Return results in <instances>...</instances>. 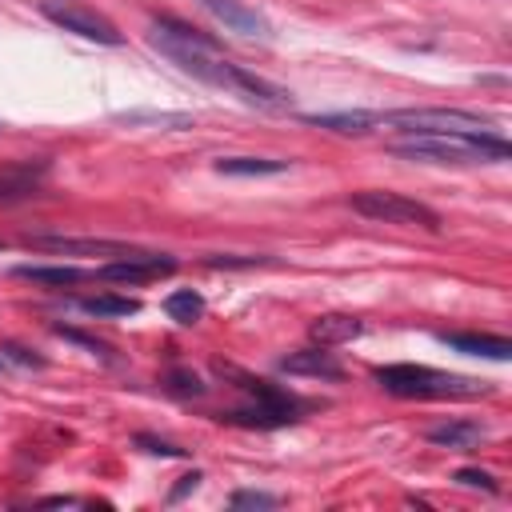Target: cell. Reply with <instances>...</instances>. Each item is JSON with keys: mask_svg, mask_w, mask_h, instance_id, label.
<instances>
[{"mask_svg": "<svg viewBox=\"0 0 512 512\" xmlns=\"http://www.w3.org/2000/svg\"><path fill=\"white\" fill-rule=\"evenodd\" d=\"M308 332H312V340H316V344H324V348H336V344H348V340H356V336L364 332V324H360L356 316H340V312H328V316H316Z\"/></svg>", "mask_w": 512, "mask_h": 512, "instance_id": "14", "label": "cell"}, {"mask_svg": "<svg viewBox=\"0 0 512 512\" xmlns=\"http://www.w3.org/2000/svg\"><path fill=\"white\" fill-rule=\"evenodd\" d=\"M228 504H232V508H276L280 500H276L272 492H236Z\"/></svg>", "mask_w": 512, "mask_h": 512, "instance_id": "24", "label": "cell"}, {"mask_svg": "<svg viewBox=\"0 0 512 512\" xmlns=\"http://www.w3.org/2000/svg\"><path fill=\"white\" fill-rule=\"evenodd\" d=\"M116 120H124V124H152V128H172V132H180V128H192V116H184V112H148V108H136V112H120Z\"/></svg>", "mask_w": 512, "mask_h": 512, "instance_id": "20", "label": "cell"}, {"mask_svg": "<svg viewBox=\"0 0 512 512\" xmlns=\"http://www.w3.org/2000/svg\"><path fill=\"white\" fill-rule=\"evenodd\" d=\"M164 312H168V320H176V324H200V316H204V296H200L196 288H176V292L164 296Z\"/></svg>", "mask_w": 512, "mask_h": 512, "instance_id": "18", "label": "cell"}, {"mask_svg": "<svg viewBox=\"0 0 512 512\" xmlns=\"http://www.w3.org/2000/svg\"><path fill=\"white\" fill-rule=\"evenodd\" d=\"M448 348L456 352H468V356H484V360H508L512 356V344L504 336H476V332H444L440 336Z\"/></svg>", "mask_w": 512, "mask_h": 512, "instance_id": "13", "label": "cell"}, {"mask_svg": "<svg viewBox=\"0 0 512 512\" xmlns=\"http://www.w3.org/2000/svg\"><path fill=\"white\" fill-rule=\"evenodd\" d=\"M32 188H36V176L32 172H8V176H0V200H20Z\"/></svg>", "mask_w": 512, "mask_h": 512, "instance_id": "21", "label": "cell"}, {"mask_svg": "<svg viewBox=\"0 0 512 512\" xmlns=\"http://www.w3.org/2000/svg\"><path fill=\"white\" fill-rule=\"evenodd\" d=\"M376 384L392 396H408V400H464V396H488L484 380L472 376H456V372H436L424 364H388L376 368Z\"/></svg>", "mask_w": 512, "mask_h": 512, "instance_id": "3", "label": "cell"}, {"mask_svg": "<svg viewBox=\"0 0 512 512\" xmlns=\"http://www.w3.org/2000/svg\"><path fill=\"white\" fill-rule=\"evenodd\" d=\"M304 124H316V128H328V132H344V136H364L372 128H380V112H308Z\"/></svg>", "mask_w": 512, "mask_h": 512, "instance_id": "12", "label": "cell"}, {"mask_svg": "<svg viewBox=\"0 0 512 512\" xmlns=\"http://www.w3.org/2000/svg\"><path fill=\"white\" fill-rule=\"evenodd\" d=\"M280 368L292 372V376H316V380H340V376H344V364H340L324 344L288 352V356L280 360Z\"/></svg>", "mask_w": 512, "mask_h": 512, "instance_id": "10", "label": "cell"}, {"mask_svg": "<svg viewBox=\"0 0 512 512\" xmlns=\"http://www.w3.org/2000/svg\"><path fill=\"white\" fill-rule=\"evenodd\" d=\"M216 172H224V176H276V172H288V160H272V156H220Z\"/></svg>", "mask_w": 512, "mask_h": 512, "instance_id": "16", "label": "cell"}, {"mask_svg": "<svg viewBox=\"0 0 512 512\" xmlns=\"http://www.w3.org/2000/svg\"><path fill=\"white\" fill-rule=\"evenodd\" d=\"M196 480H200V472H188V476H180V484L172 488V500H180L188 488H196Z\"/></svg>", "mask_w": 512, "mask_h": 512, "instance_id": "27", "label": "cell"}, {"mask_svg": "<svg viewBox=\"0 0 512 512\" xmlns=\"http://www.w3.org/2000/svg\"><path fill=\"white\" fill-rule=\"evenodd\" d=\"M40 12H44L56 28H64V32H72V36H80V40L108 44V48L124 44L120 28H116L108 16H100L96 8H84V4H72V0H44Z\"/></svg>", "mask_w": 512, "mask_h": 512, "instance_id": "6", "label": "cell"}, {"mask_svg": "<svg viewBox=\"0 0 512 512\" xmlns=\"http://www.w3.org/2000/svg\"><path fill=\"white\" fill-rule=\"evenodd\" d=\"M0 128H4V124H0Z\"/></svg>", "mask_w": 512, "mask_h": 512, "instance_id": "29", "label": "cell"}, {"mask_svg": "<svg viewBox=\"0 0 512 512\" xmlns=\"http://www.w3.org/2000/svg\"><path fill=\"white\" fill-rule=\"evenodd\" d=\"M176 272V260L168 252H128V256H116L108 264L96 268L100 280H112V284H144V280H156V276H172Z\"/></svg>", "mask_w": 512, "mask_h": 512, "instance_id": "7", "label": "cell"}, {"mask_svg": "<svg viewBox=\"0 0 512 512\" xmlns=\"http://www.w3.org/2000/svg\"><path fill=\"white\" fill-rule=\"evenodd\" d=\"M16 276L36 280V284H56V288L88 280V272H84V268H72V264H20V268H16Z\"/></svg>", "mask_w": 512, "mask_h": 512, "instance_id": "17", "label": "cell"}, {"mask_svg": "<svg viewBox=\"0 0 512 512\" xmlns=\"http://www.w3.org/2000/svg\"><path fill=\"white\" fill-rule=\"evenodd\" d=\"M396 156L416 164H496L512 156V144L500 132L484 136H408L392 144Z\"/></svg>", "mask_w": 512, "mask_h": 512, "instance_id": "2", "label": "cell"}, {"mask_svg": "<svg viewBox=\"0 0 512 512\" xmlns=\"http://www.w3.org/2000/svg\"><path fill=\"white\" fill-rule=\"evenodd\" d=\"M4 352H8L16 364H24V368H44V356H36V352H28V348H16V344H8Z\"/></svg>", "mask_w": 512, "mask_h": 512, "instance_id": "26", "label": "cell"}, {"mask_svg": "<svg viewBox=\"0 0 512 512\" xmlns=\"http://www.w3.org/2000/svg\"><path fill=\"white\" fill-rule=\"evenodd\" d=\"M380 128H400L408 136H484L496 132L492 120L464 108H396L380 112Z\"/></svg>", "mask_w": 512, "mask_h": 512, "instance_id": "4", "label": "cell"}, {"mask_svg": "<svg viewBox=\"0 0 512 512\" xmlns=\"http://www.w3.org/2000/svg\"><path fill=\"white\" fill-rule=\"evenodd\" d=\"M204 12H212L224 28L240 32V36H252V40H272V24L244 0H196Z\"/></svg>", "mask_w": 512, "mask_h": 512, "instance_id": "9", "label": "cell"}, {"mask_svg": "<svg viewBox=\"0 0 512 512\" xmlns=\"http://www.w3.org/2000/svg\"><path fill=\"white\" fill-rule=\"evenodd\" d=\"M348 204H352V212H360V216H368V220H380V224L440 228V216H436L428 204H420V200H412V196H404V192L364 188V192H352V196H348Z\"/></svg>", "mask_w": 512, "mask_h": 512, "instance_id": "5", "label": "cell"}, {"mask_svg": "<svg viewBox=\"0 0 512 512\" xmlns=\"http://www.w3.org/2000/svg\"><path fill=\"white\" fill-rule=\"evenodd\" d=\"M80 312H88V316H136V312H140V300H136V296L104 292V296L80 300Z\"/></svg>", "mask_w": 512, "mask_h": 512, "instance_id": "19", "label": "cell"}, {"mask_svg": "<svg viewBox=\"0 0 512 512\" xmlns=\"http://www.w3.org/2000/svg\"><path fill=\"white\" fill-rule=\"evenodd\" d=\"M168 388H172L176 396H200V392H204V384H200L196 372H172V376H168Z\"/></svg>", "mask_w": 512, "mask_h": 512, "instance_id": "22", "label": "cell"}, {"mask_svg": "<svg viewBox=\"0 0 512 512\" xmlns=\"http://www.w3.org/2000/svg\"><path fill=\"white\" fill-rule=\"evenodd\" d=\"M136 444H140L144 452H152V456H184V448H176V444H168V440H156V436H136Z\"/></svg>", "mask_w": 512, "mask_h": 512, "instance_id": "25", "label": "cell"}, {"mask_svg": "<svg viewBox=\"0 0 512 512\" xmlns=\"http://www.w3.org/2000/svg\"><path fill=\"white\" fill-rule=\"evenodd\" d=\"M148 40H152L156 52H164L188 76H196V80H204L212 88H224L228 96H240L248 108H264V112H288L292 108V96L284 88H276L264 76L248 72L244 64L228 60L224 48L208 32H200V28H192V24L176 20V16H152Z\"/></svg>", "mask_w": 512, "mask_h": 512, "instance_id": "1", "label": "cell"}, {"mask_svg": "<svg viewBox=\"0 0 512 512\" xmlns=\"http://www.w3.org/2000/svg\"><path fill=\"white\" fill-rule=\"evenodd\" d=\"M484 436H488V428L476 424V420H444V424L428 428V440L448 448V452H472Z\"/></svg>", "mask_w": 512, "mask_h": 512, "instance_id": "11", "label": "cell"}, {"mask_svg": "<svg viewBox=\"0 0 512 512\" xmlns=\"http://www.w3.org/2000/svg\"><path fill=\"white\" fill-rule=\"evenodd\" d=\"M28 248H40V252H56V256H128L136 252L132 244L124 240H100V236H48V232H36L24 240Z\"/></svg>", "mask_w": 512, "mask_h": 512, "instance_id": "8", "label": "cell"}, {"mask_svg": "<svg viewBox=\"0 0 512 512\" xmlns=\"http://www.w3.org/2000/svg\"><path fill=\"white\" fill-rule=\"evenodd\" d=\"M0 368H4V356H0Z\"/></svg>", "mask_w": 512, "mask_h": 512, "instance_id": "28", "label": "cell"}, {"mask_svg": "<svg viewBox=\"0 0 512 512\" xmlns=\"http://www.w3.org/2000/svg\"><path fill=\"white\" fill-rule=\"evenodd\" d=\"M456 484H464V488H484V492H496V480H492V472H484V468H460V472H456Z\"/></svg>", "mask_w": 512, "mask_h": 512, "instance_id": "23", "label": "cell"}, {"mask_svg": "<svg viewBox=\"0 0 512 512\" xmlns=\"http://www.w3.org/2000/svg\"><path fill=\"white\" fill-rule=\"evenodd\" d=\"M228 424H244V428H280V424H292L296 420V408H284V404H252V408H236L224 416Z\"/></svg>", "mask_w": 512, "mask_h": 512, "instance_id": "15", "label": "cell"}]
</instances>
